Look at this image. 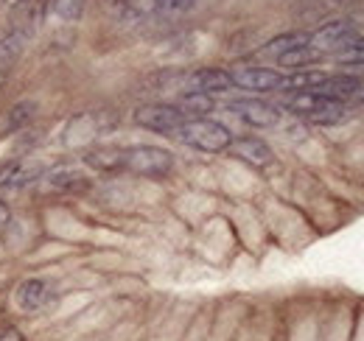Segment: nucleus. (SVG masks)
Segmentation results:
<instances>
[{"label": "nucleus", "mask_w": 364, "mask_h": 341, "mask_svg": "<svg viewBox=\"0 0 364 341\" xmlns=\"http://www.w3.org/2000/svg\"><path fill=\"white\" fill-rule=\"evenodd\" d=\"M177 170V157L174 151L154 146V143H132L121 148V173H129L137 179H151L163 182L174 176Z\"/></svg>", "instance_id": "7ed1b4c3"}, {"label": "nucleus", "mask_w": 364, "mask_h": 341, "mask_svg": "<svg viewBox=\"0 0 364 341\" xmlns=\"http://www.w3.org/2000/svg\"><path fill=\"white\" fill-rule=\"evenodd\" d=\"M37 112H40V104H37L34 98H20V101H14V104L3 112L0 131H3V134H17V131L28 129L37 121Z\"/></svg>", "instance_id": "4468645a"}, {"label": "nucleus", "mask_w": 364, "mask_h": 341, "mask_svg": "<svg viewBox=\"0 0 364 341\" xmlns=\"http://www.w3.org/2000/svg\"><path fill=\"white\" fill-rule=\"evenodd\" d=\"M20 3H23V0H0V14H3V17H6V14H9V11H11V9H17V6H20Z\"/></svg>", "instance_id": "a211bd4d"}, {"label": "nucleus", "mask_w": 364, "mask_h": 341, "mask_svg": "<svg viewBox=\"0 0 364 341\" xmlns=\"http://www.w3.org/2000/svg\"><path fill=\"white\" fill-rule=\"evenodd\" d=\"M174 104L180 107L188 118H202V115H210L216 109V98L213 95H205V92H191V90H180Z\"/></svg>", "instance_id": "dca6fc26"}, {"label": "nucleus", "mask_w": 364, "mask_h": 341, "mask_svg": "<svg viewBox=\"0 0 364 341\" xmlns=\"http://www.w3.org/2000/svg\"><path fill=\"white\" fill-rule=\"evenodd\" d=\"M232 137H235L232 129L210 115L188 118L180 126V131L174 134L177 143H182L191 151H199V154H228Z\"/></svg>", "instance_id": "20e7f679"}, {"label": "nucleus", "mask_w": 364, "mask_h": 341, "mask_svg": "<svg viewBox=\"0 0 364 341\" xmlns=\"http://www.w3.org/2000/svg\"><path fill=\"white\" fill-rule=\"evenodd\" d=\"M362 23L353 11H328L317 20V26L309 28V43L317 48L325 59H333L348 45L356 43L362 34Z\"/></svg>", "instance_id": "f03ea898"}, {"label": "nucleus", "mask_w": 364, "mask_h": 341, "mask_svg": "<svg viewBox=\"0 0 364 341\" xmlns=\"http://www.w3.org/2000/svg\"><path fill=\"white\" fill-rule=\"evenodd\" d=\"M185 121H188V115L174 101H146L132 109V124L137 129H146V131L163 134V137H174Z\"/></svg>", "instance_id": "6e6552de"}, {"label": "nucleus", "mask_w": 364, "mask_h": 341, "mask_svg": "<svg viewBox=\"0 0 364 341\" xmlns=\"http://www.w3.org/2000/svg\"><path fill=\"white\" fill-rule=\"evenodd\" d=\"M277 107L283 109V115L306 124V126L319 129H336L348 124L353 118V107L345 101H336L331 95L322 92H280L277 95Z\"/></svg>", "instance_id": "f257e3e1"}, {"label": "nucleus", "mask_w": 364, "mask_h": 341, "mask_svg": "<svg viewBox=\"0 0 364 341\" xmlns=\"http://www.w3.org/2000/svg\"><path fill=\"white\" fill-rule=\"evenodd\" d=\"M230 73L235 90L247 95H280L286 87V73L264 62H241L230 67Z\"/></svg>", "instance_id": "0eeeda50"}, {"label": "nucleus", "mask_w": 364, "mask_h": 341, "mask_svg": "<svg viewBox=\"0 0 364 341\" xmlns=\"http://www.w3.org/2000/svg\"><path fill=\"white\" fill-rule=\"evenodd\" d=\"M225 109L230 115L244 124L247 129H255V131H269L283 124V109L277 107V101H269L267 95H235L225 101Z\"/></svg>", "instance_id": "423d86ee"}, {"label": "nucleus", "mask_w": 364, "mask_h": 341, "mask_svg": "<svg viewBox=\"0 0 364 341\" xmlns=\"http://www.w3.org/2000/svg\"><path fill=\"white\" fill-rule=\"evenodd\" d=\"M322 62H328L322 53L311 43H303L291 50H286L283 56L274 59V67L283 73H297V70H309V67H319Z\"/></svg>", "instance_id": "ddd939ff"}, {"label": "nucleus", "mask_w": 364, "mask_h": 341, "mask_svg": "<svg viewBox=\"0 0 364 341\" xmlns=\"http://www.w3.org/2000/svg\"><path fill=\"white\" fill-rule=\"evenodd\" d=\"M353 109H364V92L356 98V101H353Z\"/></svg>", "instance_id": "6ab92c4d"}, {"label": "nucleus", "mask_w": 364, "mask_h": 341, "mask_svg": "<svg viewBox=\"0 0 364 341\" xmlns=\"http://www.w3.org/2000/svg\"><path fill=\"white\" fill-rule=\"evenodd\" d=\"M95 0H48L50 6V20L59 26H82L90 14Z\"/></svg>", "instance_id": "2eb2a0df"}, {"label": "nucleus", "mask_w": 364, "mask_h": 341, "mask_svg": "<svg viewBox=\"0 0 364 341\" xmlns=\"http://www.w3.org/2000/svg\"><path fill=\"white\" fill-rule=\"evenodd\" d=\"M9 221H11V207L6 205V199H0V229H3Z\"/></svg>", "instance_id": "f3484780"}, {"label": "nucleus", "mask_w": 364, "mask_h": 341, "mask_svg": "<svg viewBox=\"0 0 364 341\" xmlns=\"http://www.w3.org/2000/svg\"><path fill=\"white\" fill-rule=\"evenodd\" d=\"M228 154L252 170H267L277 163L272 143L267 137H261V134H235Z\"/></svg>", "instance_id": "9d476101"}, {"label": "nucleus", "mask_w": 364, "mask_h": 341, "mask_svg": "<svg viewBox=\"0 0 364 341\" xmlns=\"http://www.w3.org/2000/svg\"><path fill=\"white\" fill-rule=\"evenodd\" d=\"M92 170H87L79 163H59L43 168L37 185L31 188L34 196L43 199H65V196H82L92 188Z\"/></svg>", "instance_id": "39448f33"}, {"label": "nucleus", "mask_w": 364, "mask_h": 341, "mask_svg": "<svg viewBox=\"0 0 364 341\" xmlns=\"http://www.w3.org/2000/svg\"><path fill=\"white\" fill-rule=\"evenodd\" d=\"M180 90H191V92H205V95H230L235 85H232V73L230 67H219V65H205V67H191L180 73Z\"/></svg>", "instance_id": "1a4fd4ad"}, {"label": "nucleus", "mask_w": 364, "mask_h": 341, "mask_svg": "<svg viewBox=\"0 0 364 341\" xmlns=\"http://www.w3.org/2000/svg\"><path fill=\"white\" fill-rule=\"evenodd\" d=\"M28 45L31 40L26 34H20L17 28L11 26H0V82L11 76V70L23 62V56L28 53Z\"/></svg>", "instance_id": "f8f14e48"}, {"label": "nucleus", "mask_w": 364, "mask_h": 341, "mask_svg": "<svg viewBox=\"0 0 364 341\" xmlns=\"http://www.w3.org/2000/svg\"><path fill=\"white\" fill-rule=\"evenodd\" d=\"M56 299V286L48 277H26L14 286V305L23 313H37Z\"/></svg>", "instance_id": "9b49d317"}]
</instances>
